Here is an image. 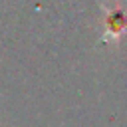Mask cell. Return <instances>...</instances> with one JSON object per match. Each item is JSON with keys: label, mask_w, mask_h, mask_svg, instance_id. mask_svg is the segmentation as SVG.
Returning <instances> with one entry per match:
<instances>
[{"label": "cell", "mask_w": 127, "mask_h": 127, "mask_svg": "<svg viewBox=\"0 0 127 127\" xmlns=\"http://www.w3.org/2000/svg\"><path fill=\"white\" fill-rule=\"evenodd\" d=\"M127 30V16L121 10H113L107 16V34L109 36H121Z\"/></svg>", "instance_id": "6da1fadb"}]
</instances>
